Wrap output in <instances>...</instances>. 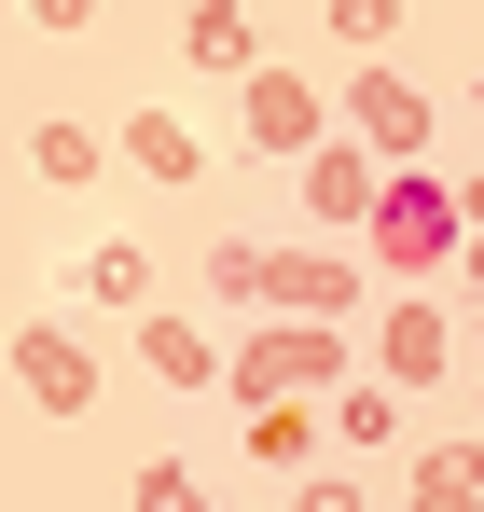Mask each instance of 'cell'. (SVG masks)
<instances>
[{
	"label": "cell",
	"mask_w": 484,
	"mask_h": 512,
	"mask_svg": "<svg viewBox=\"0 0 484 512\" xmlns=\"http://www.w3.org/2000/svg\"><path fill=\"white\" fill-rule=\"evenodd\" d=\"M374 236H388V263H443V250H457V208H443L429 180H388V208H374Z\"/></svg>",
	"instance_id": "1"
},
{
	"label": "cell",
	"mask_w": 484,
	"mask_h": 512,
	"mask_svg": "<svg viewBox=\"0 0 484 512\" xmlns=\"http://www.w3.org/2000/svg\"><path fill=\"white\" fill-rule=\"evenodd\" d=\"M28 388H42V402H56V416H70V402H83V388H97V374H83L70 346H28Z\"/></svg>",
	"instance_id": "2"
},
{
	"label": "cell",
	"mask_w": 484,
	"mask_h": 512,
	"mask_svg": "<svg viewBox=\"0 0 484 512\" xmlns=\"http://www.w3.org/2000/svg\"><path fill=\"white\" fill-rule=\"evenodd\" d=\"M139 512H194V485L180 471H139Z\"/></svg>",
	"instance_id": "3"
}]
</instances>
